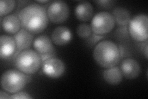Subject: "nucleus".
Here are the masks:
<instances>
[{
	"label": "nucleus",
	"instance_id": "1",
	"mask_svg": "<svg viewBox=\"0 0 148 99\" xmlns=\"http://www.w3.org/2000/svg\"><path fill=\"white\" fill-rule=\"evenodd\" d=\"M21 27L32 34H38L47 27L49 19L45 8L32 3L21 9L18 14Z\"/></svg>",
	"mask_w": 148,
	"mask_h": 99
},
{
	"label": "nucleus",
	"instance_id": "2",
	"mask_svg": "<svg viewBox=\"0 0 148 99\" xmlns=\"http://www.w3.org/2000/svg\"><path fill=\"white\" fill-rule=\"evenodd\" d=\"M92 55L96 63L103 68L115 66L121 58L118 46L110 40H103L97 44Z\"/></svg>",
	"mask_w": 148,
	"mask_h": 99
},
{
	"label": "nucleus",
	"instance_id": "3",
	"mask_svg": "<svg viewBox=\"0 0 148 99\" xmlns=\"http://www.w3.org/2000/svg\"><path fill=\"white\" fill-rule=\"evenodd\" d=\"M14 60L16 68L28 75L36 73L42 64L39 53L32 49L21 51Z\"/></svg>",
	"mask_w": 148,
	"mask_h": 99
},
{
	"label": "nucleus",
	"instance_id": "4",
	"mask_svg": "<svg viewBox=\"0 0 148 99\" xmlns=\"http://www.w3.org/2000/svg\"><path fill=\"white\" fill-rule=\"evenodd\" d=\"M30 78L19 70L9 69L4 72L1 77V87L10 93L20 92L29 82Z\"/></svg>",
	"mask_w": 148,
	"mask_h": 99
},
{
	"label": "nucleus",
	"instance_id": "5",
	"mask_svg": "<svg viewBox=\"0 0 148 99\" xmlns=\"http://www.w3.org/2000/svg\"><path fill=\"white\" fill-rule=\"evenodd\" d=\"M128 32L132 38L138 42H144L148 38V17L145 14L138 15L128 24Z\"/></svg>",
	"mask_w": 148,
	"mask_h": 99
},
{
	"label": "nucleus",
	"instance_id": "6",
	"mask_svg": "<svg viewBox=\"0 0 148 99\" xmlns=\"http://www.w3.org/2000/svg\"><path fill=\"white\" fill-rule=\"evenodd\" d=\"M115 24L112 14L107 11H101L92 18L90 26L93 34L104 35L112 31Z\"/></svg>",
	"mask_w": 148,
	"mask_h": 99
},
{
	"label": "nucleus",
	"instance_id": "7",
	"mask_svg": "<svg viewBox=\"0 0 148 99\" xmlns=\"http://www.w3.org/2000/svg\"><path fill=\"white\" fill-rule=\"evenodd\" d=\"M46 12L51 22L59 24L67 20L70 15V9L66 2L54 1L49 3Z\"/></svg>",
	"mask_w": 148,
	"mask_h": 99
},
{
	"label": "nucleus",
	"instance_id": "8",
	"mask_svg": "<svg viewBox=\"0 0 148 99\" xmlns=\"http://www.w3.org/2000/svg\"><path fill=\"white\" fill-rule=\"evenodd\" d=\"M41 67L46 76L53 79L61 77L66 71V66L63 61L56 57L45 61L42 63Z\"/></svg>",
	"mask_w": 148,
	"mask_h": 99
},
{
	"label": "nucleus",
	"instance_id": "9",
	"mask_svg": "<svg viewBox=\"0 0 148 99\" xmlns=\"http://www.w3.org/2000/svg\"><path fill=\"white\" fill-rule=\"evenodd\" d=\"M17 51L16 41L13 37L3 35L0 37V58L7 60L14 56Z\"/></svg>",
	"mask_w": 148,
	"mask_h": 99
},
{
	"label": "nucleus",
	"instance_id": "10",
	"mask_svg": "<svg viewBox=\"0 0 148 99\" xmlns=\"http://www.w3.org/2000/svg\"><path fill=\"white\" fill-rule=\"evenodd\" d=\"M123 76L128 79H133L140 76L141 66L136 60L127 58L123 60L120 67Z\"/></svg>",
	"mask_w": 148,
	"mask_h": 99
},
{
	"label": "nucleus",
	"instance_id": "11",
	"mask_svg": "<svg viewBox=\"0 0 148 99\" xmlns=\"http://www.w3.org/2000/svg\"><path fill=\"white\" fill-rule=\"evenodd\" d=\"M72 39L71 30L65 26L56 27L52 32L51 40L53 43L58 46H64L69 44Z\"/></svg>",
	"mask_w": 148,
	"mask_h": 99
},
{
	"label": "nucleus",
	"instance_id": "12",
	"mask_svg": "<svg viewBox=\"0 0 148 99\" xmlns=\"http://www.w3.org/2000/svg\"><path fill=\"white\" fill-rule=\"evenodd\" d=\"M16 41L17 51H22L29 49L34 42V36L27 30L22 29L13 36Z\"/></svg>",
	"mask_w": 148,
	"mask_h": 99
},
{
	"label": "nucleus",
	"instance_id": "13",
	"mask_svg": "<svg viewBox=\"0 0 148 99\" xmlns=\"http://www.w3.org/2000/svg\"><path fill=\"white\" fill-rule=\"evenodd\" d=\"M75 15L80 21L87 22L91 19L93 15V8L91 3L82 1L78 4L75 9Z\"/></svg>",
	"mask_w": 148,
	"mask_h": 99
},
{
	"label": "nucleus",
	"instance_id": "14",
	"mask_svg": "<svg viewBox=\"0 0 148 99\" xmlns=\"http://www.w3.org/2000/svg\"><path fill=\"white\" fill-rule=\"evenodd\" d=\"M1 27L4 32L15 34L21 30V24L18 16L14 15L6 16L1 20Z\"/></svg>",
	"mask_w": 148,
	"mask_h": 99
},
{
	"label": "nucleus",
	"instance_id": "15",
	"mask_svg": "<svg viewBox=\"0 0 148 99\" xmlns=\"http://www.w3.org/2000/svg\"><path fill=\"white\" fill-rule=\"evenodd\" d=\"M33 46L35 51L40 55L48 53L54 49L51 39L46 35H41L35 38Z\"/></svg>",
	"mask_w": 148,
	"mask_h": 99
},
{
	"label": "nucleus",
	"instance_id": "16",
	"mask_svg": "<svg viewBox=\"0 0 148 99\" xmlns=\"http://www.w3.org/2000/svg\"><path fill=\"white\" fill-rule=\"evenodd\" d=\"M103 76L104 81L112 86H116L122 82L123 75L119 67L115 66L103 71Z\"/></svg>",
	"mask_w": 148,
	"mask_h": 99
},
{
	"label": "nucleus",
	"instance_id": "17",
	"mask_svg": "<svg viewBox=\"0 0 148 99\" xmlns=\"http://www.w3.org/2000/svg\"><path fill=\"white\" fill-rule=\"evenodd\" d=\"M112 15L114 19L115 23L120 27L127 26L132 19L130 13L128 9L123 7L114 8Z\"/></svg>",
	"mask_w": 148,
	"mask_h": 99
},
{
	"label": "nucleus",
	"instance_id": "18",
	"mask_svg": "<svg viewBox=\"0 0 148 99\" xmlns=\"http://www.w3.org/2000/svg\"><path fill=\"white\" fill-rule=\"evenodd\" d=\"M16 6V2L13 0H1L0 1V17L6 16L10 13Z\"/></svg>",
	"mask_w": 148,
	"mask_h": 99
},
{
	"label": "nucleus",
	"instance_id": "19",
	"mask_svg": "<svg viewBox=\"0 0 148 99\" xmlns=\"http://www.w3.org/2000/svg\"><path fill=\"white\" fill-rule=\"evenodd\" d=\"M77 34L82 39H88L92 34L91 26L87 24L83 23L78 26L77 28Z\"/></svg>",
	"mask_w": 148,
	"mask_h": 99
},
{
	"label": "nucleus",
	"instance_id": "20",
	"mask_svg": "<svg viewBox=\"0 0 148 99\" xmlns=\"http://www.w3.org/2000/svg\"><path fill=\"white\" fill-rule=\"evenodd\" d=\"M95 3L99 8L107 9L112 8L114 5L115 1L111 0H102V1H95Z\"/></svg>",
	"mask_w": 148,
	"mask_h": 99
},
{
	"label": "nucleus",
	"instance_id": "21",
	"mask_svg": "<svg viewBox=\"0 0 148 99\" xmlns=\"http://www.w3.org/2000/svg\"><path fill=\"white\" fill-rule=\"evenodd\" d=\"M10 98L12 99H32V97L29 93L25 92H18L15 93H12L10 96Z\"/></svg>",
	"mask_w": 148,
	"mask_h": 99
},
{
	"label": "nucleus",
	"instance_id": "22",
	"mask_svg": "<svg viewBox=\"0 0 148 99\" xmlns=\"http://www.w3.org/2000/svg\"><path fill=\"white\" fill-rule=\"evenodd\" d=\"M104 37V35H99L93 34H91V35L89 37V38H88V40L89 43H90V45H93L95 44H96L98 41H99L102 39H103Z\"/></svg>",
	"mask_w": 148,
	"mask_h": 99
},
{
	"label": "nucleus",
	"instance_id": "23",
	"mask_svg": "<svg viewBox=\"0 0 148 99\" xmlns=\"http://www.w3.org/2000/svg\"><path fill=\"white\" fill-rule=\"evenodd\" d=\"M55 55H56L55 49H53L52 51H49V52H48V53H46L45 54H40V56L41 61H42V63H43L46 60H47L50 59L51 58H53V57H55Z\"/></svg>",
	"mask_w": 148,
	"mask_h": 99
},
{
	"label": "nucleus",
	"instance_id": "24",
	"mask_svg": "<svg viewBox=\"0 0 148 99\" xmlns=\"http://www.w3.org/2000/svg\"><path fill=\"white\" fill-rule=\"evenodd\" d=\"M0 98H1V99L10 98V96L9 95L8 93L6 92V91H0Z\"/></svg>",
	"mask_w": 148,
	"mask_h": 99
},
{
	"label": "nucleus",
	"instance_id": "25",
	"mask_svg": "<svg viewBox=\"0 0 148 99\" xmlns=\"http://www.w3.org/2000/svg\"><path fill=\"white\" fill-rule=\"evenodd\" d=\"M147 48H148V46H147V44H146V46H145V48L143 49V50H144V53H145V56L146 57V59L147 60Z\"/></svg>",
	"mask_w": 148,
	"mask_h": 99
},
{
	"label": "nucleus",
	"instance_id": "26",
	"mask_svg": "<svg viewBox=\"0 0 148 99\" xmlns=\"http://www.w3.org/2000/svg\"><path fill=\"white\" fill-rule=\"evenodd\" d=\"M36 2L39 3H48L49 1L48 0H44V1H37Z\"/></svg>",
	"mask_w": 148,
	"mask_h": 99
}]
</instances>
